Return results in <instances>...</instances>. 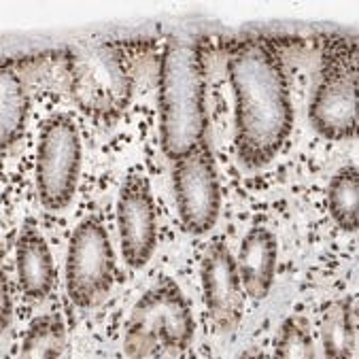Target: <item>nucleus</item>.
Listing matches in <instances>:
<instances>
[{
    "instance_id": "obj_1",
    "label": "nucleus",
    "mask_w": 359,
    "mask_h": 359,
    "mask_svg": "<svg viewBox=\"0 0 359 359\" xmlns=\"http://www.w3.org/2000/svg\"><path fill=\"white\" fill-rule=\"evenodd\" d=\"M234 90V145L247 168L270 164L294 128L285 57L276 39L251 36L234 43L228 57Z\"/></svg>"
},
{
    "instance_id": "obj_2",
    "label": "nucleus",
    "mask_w": 359,
    "mask_h": 359,
    "mask_svg": "<svg viewBox=\"0 0 359 359\" xmlns=\"http://www.w3.org/2000/svg\"><path fill=\"white\" fill-rule=\"evenodd\" d=\"M206 68L202 45L172 39L160 64V142L181 160L206 140Z\"/></svg>"
},
{
    "instance_id": "obj_3",
    "label": "nucleus",
    "mask_w": 359,
    "mask_h": 359,
    "mask_svg": "<svg viewBox=\"0 0 359 359\" xmlns=\"http://www.w3.org/2000/svg\"><path fill=\"white\" fill-rule=\"evenodd\" d=\"M70 94L100 123H115L134 94V60L126 43L90 41L68 49Z\"/></svg>"
},
{
    "instance_id": "obj_4",
    "label": "nucleus",
    "mask_w": 359,
    "mask_h": 359,
    "mask_svg": "<svg viewBox=\"0 0 359 359\" xmlns=\"http://www.w3.org/2000/svg\"><path fill=\"white\" fill-rule=\"evenodd\" d=\"M191 340L194 317L189 300L172 278L162 276L134 304L126 325L123 353L128 357L183 353L191 346Z\"/></svg>"
},
{
    "instance_id": "obj_5",
    "label": "nucleus",
    "mask_w": 359,
    "mask_h": 359,
    "mask_svg": "<svg viewBox=\"0 0 359 359\" xmlns=\"http://www.w3.org/2000/svg\"><path fill=\"white\" fill-rule=\"evenodd\" d=\"M357 43L332 34L323 43L321 81L313 96L309 115L313 128L332 140L357 134Z\"/></svg>"
},
{
    "instance_id": "obj_6",
    "label": "nucleus",
    "mask_w": 359,
    "mask_h": 359,
    "mask_svg": "<svg viewBox=\"0 0 359 359\" xmlns=\"http://www.w3.org/2000/svg\"><path fill=\"white\" fill-rule=\"evenodd\" d=\"M115 253L100 219H83L68 243L66 292L79 309L100 304L115 285Z\"/></svg>"
},
{
    "instance_id": "obj_7",
    "label": "nucleus",
    "mask_w": 359,
    "mask_h": 359,
    "mask_svg": "<svg viewBox=\"0 0 359 359\" xmlns=\"http://www.w3.org/2000/svg\"><path fill=\"white\" fill-rule=\"evenodd\" d=\"M81 172V136L75 121L53 115L43 123L36 149V189L47 210H62L75 198Z\"/></svg>"
},
{
    "instance_id": "obj_8",
    "label": "nucleus",
    "mask_w": 359,
    "mask_h": 359,
    "mask_svg": "<svg viewBox=\"0 0 359 359\" xmlns=\"http://www.w3.org/2000/svg\"><path fill=\"white\" fill-rule=\"evenodd\" d=\"M172 187L183 228L191 234H206L219 219L222 194L215 158L204 140L189 156L175 162Z\"/></svg>"
},
{
    "instance_id": "obj_9",
    "label": "nucleus",
    "mask_w": 359,
    "mask_h": 359,
    "mask_svg": "<svg viewBox=\"0 0 359 359\" xmlns=\"http://www.w3.org/2000/svg\"><path fill=\"white\" fill-rule=\"evenodd\" d=\"M117 232L123 262L130 268H142L156 253L158 210L149 179L142 172H130L117 198Z\"/></svg>"
},
{
    "instance_id": "obj_10",
    "label": "nucleus",
    "mask_w": 359,
    "mask_h": 359,
    "mask_svg": "<svg viewBox=\"0 0 359 359\" xmlns=\"http://www.w3.org/2000/svg\"><path fill=\"white\" fill-rule=\"evenodd\" d=\"M204 304L212 327L219 334H234L245 313V287L236 259L226 241H215L202 259Z\"/></svg>"
},
{
    "instance_id": "obj_11",
    "label": "nucleus",
    "mask_w": 359,
    "mask_h": 359,
    "mask_svg": "<svg viewBox=\"0 0 359 359\" xmlns=\"http://www.w3.org/2000/svg\"><path fill=\"white\" fill-rule=\"evenodd\" d=\"M15 264L20 290L26 298L41 300L51 294L55 285V264L34 219H28L20 230L15 243Z\"/></svg>"
},
{
    "instance_id": "obj_12",
    "label": "nucleus",
    "mask_w": 359,
    "mask_h": 359,
    "mask_svg": "<svg viewBox=\"0 0 359 359\" xmlns=\"http://www.w3.org/2000/svg\"><path fill=\"white\" fill-rule=\"evenodd\" d=\"M276 255H278L276 236L266 226H253L245 234L238 249L236 266L245 294L251 300L262 302L268 298L276 272Z\"/></svg>"
},
{
    "instance_id": "obj_13",
    "label": "nucleus",
    "mask_w": 359,
    "mask_h": 359,
    "mask_svg": "<svg viewBox=\"0 0 359 359\" xmlns=\"http://www.w3.org/2000/svg\"><path fill=\"white\" fill-rule=\"evenodd\" d=\"M321 344L330 359L357 357V298L325 304L321 315Z\"/></svg>"
},
{
    "instance_id": "obj_14",
    "label": "nucleus",
    "mask_w": 359,
    "mask_h": 359,
    "mask_svg": "<svg viewBox=\"0 0 359 359\" xmlns=\"http://www.w3.org/2000/svg\"><path fill=\"white\" fill-rule=\"evenodd\" d=\"M0 130H3V149L11 147L13 142L24 134L26 128V117H28V107H30V96L28 88L24 83V77L18 70L15 60H7L3 64V79H0Z\"/></svg>"
},
{
    "instance_id": "obj_15",
    "label": "nucleus",
    "mask_w": 359,
    "mask_h": 359,
    "mask_svg": "<svg viewBox=\"0 0 359 359\" xmlns=\"http://www.w3.org/2000/svg\"><path fill=\"white\" fill-rule=\"evenodd\" d=\"M327 208L332 219L344 230L355 232L359 224V172L357 166L340 168L327 189Z\"/></svg>"
},
{
    "instance_id": "obj_16",
    "label": "nucleus",
    "mask_w": 359,
    "mask_h": 359,
    "mask_svg": "<svg viewBox=\"0 0 359 359\" xmlns=\"http://www.w3.org/2000/svg\"><path fill=\"white\" fill-rule=\"evenodd\" d=\"M66 348V325L57 313L36 317L22 342V357L53 359L62 357Z\"/></svg>"
},
{
    "instance_id": "obj_17",
    "label": "nucleus",
    "mask_w": 359,
    "mask_h": 359,
    "mask_svg": "<svg viewBox=\"0 0 359 359\" xmlns=\"http://www.w3.org/2000/svg\"><path fill=\"white\" fill-rule=\"evenodd\" d=\"M274 357L280 359H313L317 357L311 325L304 317L292 315L280 323L276 342H274Z\"/></svg>"
},
{
    "instance_id": "obj_18",
    "label": "nucleus",
    "mask_w": 359,
    "mask_h": 359,
    "mask_svg": "<svg viewBox=\"0 0 359 359\" xmlns=\"http://www.w3.org/2000/svg\"><path fill=\"white\" fill-rule=\"evenodd\" d=\"M11 298H9V280H7V274L3 272V330L9 327L11 323Z\"/></svg>"
}]
</instances>
